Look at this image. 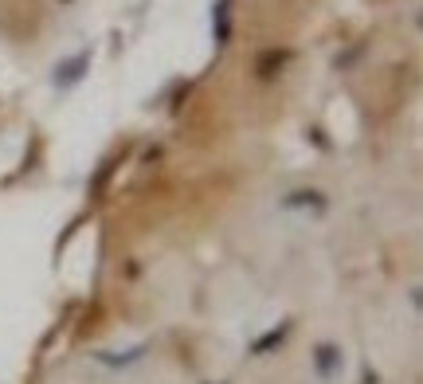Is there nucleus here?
I'll return each mask as SVG.
<instances>
[{"instance_id": "1", "label": "nucleus", "mask_w": 423, "mask_h": 384, "mask_svg": "<svg viewBox=\"0 0 423 384\" xmlns=\"http://www.w3.org/2000/svg\"><path fill=\"white\" fill-rule=\"evenodd\" d=\"M86 63H90V51H83V55H75L71 63H63L59 71H55V79H59V83H79V75L86 71Z\"/></svg>"}]
</instances>
